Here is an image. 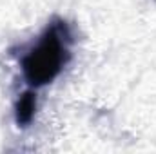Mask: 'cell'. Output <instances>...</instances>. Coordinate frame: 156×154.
I'll return each instance as SVG.
<instances>
[{"label":"cell","mask_w":156,"mask_h":154,"mask_svg":"<svg viewBox=\"0 0 156 154\" xmlns=\"http://www.w3.org/2000/svg\"><path fill=\"white\" fill-rule=\"evenodd\" d=\"M37 114V94L33 91H26L18 96L15 103V121L18 127H27Z\"/></svg>","instance_id":"cell-2"},{"label":"cell","mask_w":156,"mask_h":154,"mask_svg":"<svg viewBox=\"0 0 156 154\" xmlns=\"http://www.w3.org/2000/svg\"><path fill=\"white\" fill-rule=\"evenodd\" d=\"M71 33L66 22H53L22 58V75L29 85L42 87L62 73L69 60Z\"/></svg>","instance_id":"cell-1"}]
</instances>
